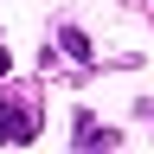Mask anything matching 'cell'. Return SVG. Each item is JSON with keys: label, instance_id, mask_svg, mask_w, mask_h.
Segmentation results:
<instances>
[{"label": "cell", "instance_id": "6da1fadb", "mask_svg": "<svg viewBox=\"0 0 154 154\" xmlns=\"http://www.w3.org/2000/svg\"><path fill=\"white\" fill-rule=\"evenodd\" d=\"M0 141L19 148V141H38V103L19 90H0Z\"/></svg>", "mask_w": 154, "mask_h": 154}, {"label": "cell", "instance_id": "7a4b0ae2", "mask_svg": "<svg viewBox=\"0 0 154 154\" xmlns=\"http://www.w3.org/2000/svg\"><path fill=\"white\" fill-rule=\"evenodd\" d=\"M77 141H116V135H109V128H96L90 116H84V122H77Z\"/></svg>", "mask_w": 154, "mask_h": 154}, {"label": "cell", "instance_id": "3957f363", "mask_svg": "<svg viewBox=\"0 0 154 154\" xmlns=\"http://www.w3.org/2000/svg\"><path fill=\"white\" fill-rule=\"evenodd\" d=\"M7 64H13V51H7V38H0V77H7Z\"/></svg>", "mask_w": 154, "mask_h": 154}]
</instances>
